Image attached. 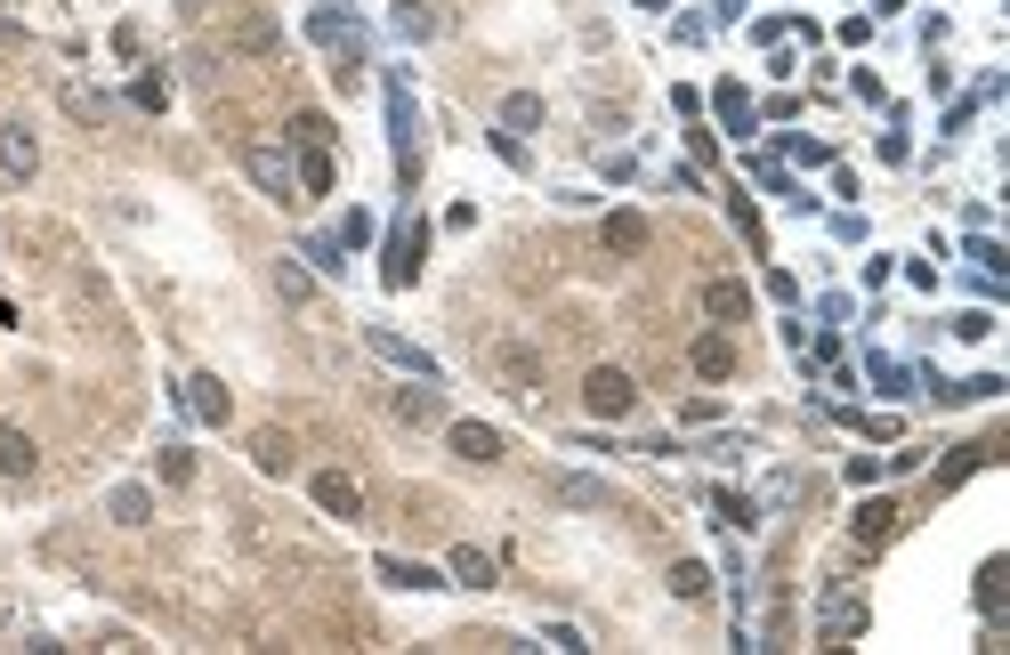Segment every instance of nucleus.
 Segmentation results:
<instances>
[{"mask_svg": "<svg viewBox=\"0 0 1010 655\" xmlns=\"http://www.w3.org/2000/svg\"><path fill=\"white\" fill-rule=\"evenodd\" d=\"M243 171H251V187H259V195L300 202V171H292V154H283V147H259V138H243Z\"/></svg>", "mask_w": 1010, "mask_h": 655, "instance_id": "nucleus-1", "label": "nucleus"}, {"mask_svg": "<svg viewBox=\"0 0 1010 655\" xmlns=\"http://www.w3.org/2000/svg\"><path fill=\"white\" fill-rule=\"evenodd\" d=\"M583 405H590L599 421H623L631 405H638V381H631V373H614V364H599V373L583 381Z\"/></svg>", "mask_w": 1010, "mask_h": 655, "instance_id": "nucleus-2", "label": "nucleus"}, {"mask_svg": "<svg viewBox=\"0 0 1010 655\" xmlns=\"http://www.w3.org/2000/svg\"><path fill=\"white\" fill-rule=\"evenodd\" d=\"M364 348H373L380 364H397L404 381H437V364H428V348H412V340H397L388 324H364Z\"/></svg>", "mask_w": 1010, "mask_h": 655, "instance_id": "nucleus-3", "label": "nucleus"}, {"mask_svg": "<svg viewBox=\"0 0 1010 655\" xmlns=\"http://www.w3.org/2000/svg\"><path fill=\"white\" fill-rule=\"evenodd\" d=\"M865 631V599L857 590H824L817 599V640H857Z\"/></svg>", "mask_w": 1010, "mask_h": 655, "instance_id": "nucleus-4", "label": "nucleus"}, {"mask_svg": "<svg viewBox=\"0 0 1010 655\" xmlns=\"http://www.w3.org/2000/svg\"><path fill=\"white\" fill-rule=\"evenodd\" d=\"M421 252H428V227H421V219H404V227L388 235V268H380V276H388V283L404 292V283L421 276Z\"/></svg>", "mask_w": 1010, "mask_h": 655, "instance_id": "nucleus-5", "label": "nucleus"}, {"mask_svg": "<svg viewBox=\"0 0 1010 655\" xmlns=\"http://www.w3.org/2000/svg\"><path fill=\"white\" fill-rule=\"evenodd\" d=\"M388 121H397V162L412 178V130H421V106H412V81L404 73H388Z\"/></svg>", "mask_w": 1010, "mask_h": 655, "instance_id": "nucleus-6", "label": "nucleus"}, {"mask_svg": "<svg viewBox=\"0 0 1010 655\" xmlns=\"http://www.w3.org/2000/svg\"><path fill=\"white\" fill-rule=\"evenodd\" d=\"M307 494L332 510V518H364V494H356V478H348V469H316V478H307Z\"/></svg>", "mask_w": 1010, "mask_h": 655, "instance_id": "nucleus-7", "label": "nucleus"}, {"mask_svg": "<svg viewBox=\"0 0 1010 655\" xmlns=\"http://www.w3.org/2000/svg\"><path fill=\"white\" fill-rule=\"evenodd\" d=\"M0 171H9L16 187H25V178L40 171V147H33V130H25V121H0Z\"/></svg>", "mask_w": 1010, "mask_h": 655, "instance_id": "nucleus-8", "label": "nucleus"}, {"mask_svg": "<svg viewBox=\"0 0 1010 655\" xmlns=\"http://www.w3.org/2000/svg\"><path fill=\"white\" fill-rule=\"evenodd\" d=\"M445 445H453V454H461V461H502V429H485V421H453L445 429Z\"/></svg>", "mask_w": 1010, "mask_h": 655, "instance_id": "nucleus-9", "label": "nucleus"}, {"mask_svg": "<svg viewBox=\"0 0 1010 655\" xmlns=\"http://www.w3.org/2000/svg\"><path fill=\"white\" fill-rule=\"evenodd\" d=\"M388 405H397V421H412V429L445 421V397H437V381H404V388H397Z\"/></svg>", "mask_w": 1010, "mask_h": 655, "instance_id": "nucleus-10", "label": "nucleus"}, {"mask_svg": "<svg viewBox=\"0 0 1010 655\" xmlns=\"http://www.w3.org/2000/svg\"><path fill=\"white\" fill-rule=\"evenodd\" d=\"M704 316H719V324H744V316H752V292H744L736 276H712V283H704Z\"/></svg>", "mask_w": 1010, "mask_h": 655, "instance_id": "nucleus-11", "label": "nucleus"}, {"mask_svg": "<svg viewBox=\"0 0 1010 655\" xmlns=\"http://www.w3.org/2000/svg\"><path fill=\"white\" fill-rule=\"evenodd\" d=\"M307 40H332V49H340V40H356V9H348V0H324V9L307 16Z\"/></svg>", "mask_w": 1010, "mask_h": 655, "instance_id": "nucleus-12", "label": "nucleus"}, {"mask_svg": "<svg viewBox=\"0 0 1010 655\" xmlns=\"http://www.w3.org/2000/svg\"><path fill=\"white\" fill-rule=\"evenodd\" d=\"M493 364L509 373V388H518V397H542V364H533V348H493Z\"/></svg>", "mask_w": 1010, "mask_h": 655, "instance_id": "nucleus-13", "label": "nucleus"}, {"mask_svg": "<svg viewBox=\"0 0 1010 655\" xmlns=\"http://www.w3.org/2000/svg\"><path fill=\"white\" fill-rule=\"evenodd\" d=\"M106 518L114 526H146L154 518V494H146V486H114V494H106Z\"/></svg>", "mask_w": 1010, "mask_h": 655, "instance_id": "nucleus-14", "label": "nucleus"}, {"mask_svg": "<svg viewBox=\"0 0 1010 655\" xmlns=\"http://www.w3.org/2000/svg\"><path fill=\"white\" fill-rule=\"evenodd\" d=\"M445 16L428 9V0H397V40H437Z\"/></svg>", "mask_w": 1010, "mask_h": 655, "instance_id": "nucleus-15", "label": "nucleus"}, {"mask_svg": "<svg viewBox=\"0 0 1010 655\" xmlns=\"http://www.w3.org/2000/svg\"><path fill=\"white\" fill-rule=\"evenodd\" d=\"M33 437H25V429H16V421H0V469H9V478H33Z\"/></svg>", "mask_w": 1010, "mask_h": 655, "instance_id": "nucleus-16", "label": "nucleus"}, {"mask_svg": "<svg viewBox=\"0 0 1010 655\" xmlns=\"http://www.w3.org/2000/svg\"><path fill=\"white\" fill-rule=\"evenodd\" d=\"M607 252H647V219H638V211H607Z\"/></svg>", "mask_w": 1010, "mask_h": 655, "instance_id": "nucleus-17", "label": "nucleus"}, {"mask_svg": "<svg viewBox=\"0 0 1010 655\" xmlns=\"http://www.w3.org/2000/svg\"><path fill=\"white\" fill-rule=\"evenodd\" d=\"M712 106H719V121H728L736 138L752 130V97H744V81H719V90H712Z\"/></svg>", "mask_w": 1010, "mask_h": 655, "instance_id": "nucleus-18", "label": "nucleus"}, {"mask_svg": "<svg viewBox=\"0 0 1010 655\" xmlns=\"http://www.w3.org/2000/svg\"><path fill=\"white\" fill-rule=\"evenodd\" d=\"M502 130L509 138H518V130H542V97H533V90H509L502 97Z\"/></svg>", "mask_w": 1010, "mask_h": 655, "instance_id": "nucleus-19", "label": "nucleus"}, {"mask_svg": "<svg viewBox=\"0 0 1010 655\" xmlns=\"http://www.w3.org/2000/svg\"><path fill=\"white\" fill-rule=\"evenodd\" d=\"M292 171H300V195H332V154L324 147H300Z\"/></svg>", "mask_w": 1010, "mask_h": 655, "instance_id": "nucleus-20", "label": "nucleus"}, {"mask_svg": "<svg viewBox=\"0 0 1010 655\" xmlns=\"http://www.w3.org/2000/svg\"><path fill=\"white\" fill-rule=\"evenodd\" d=\"M251 461L267 469V478H283V469H292V437H283V429H259V437H251Z\"/></svg>", "mask_w": 1010, "mask_h": 655, "instance_id": "nucleus-21", "label": "nucleus"}, {"mask_svg": "<svg viewBox=\"0 0 1010 655\" xmlns=\"http://www.w3.org/2000/svg\"><path fill=\"white\" fill-rule=\"evenodd\" d=\"M445 566H453V583H478V590L493 583V550H478V542H461V550H453Z\"/></svg>", "mask_w": 1010, "mask_h": 655, "instance_id": "nucleus-22", "label": "nucleus"}, {"mask_svg": "<svg viewBox=\"0 0 1010 655\" xmlns=\"http://www.w3.org/2000/svg\"><path fill=\"white\" fill-rule=\"evenodd\" d=\"M380 583H397V590H437L445 575H437V566H412V559H380Z\"/></svg>", "mask_w": 1010, "mask_h": 655, "instance_id": "nucleus-23", "label": "nucleus"}, {"mask_svg": "<svg viewBox=\"0 0 1010 655\" xmlns=\"http://www.w3.org/2000/svg\"><path fill=\"white\" fill-rule=\"evenodd\" d=\"M695 373H704V381H728V373H736V348L719 340V332H712V340H695Z\"/></svg>", "mask_w": 1010, "mask_h": 655, "instance_id": "nucleus-24", "label": "nucleus"}, {"mask_svg": "<svg viewBox=\"0 0 1010 655\" xmlns=\"http://www.w3.org/2000/svg\"><path fill=\"white\" fill-rule=\"evenodd\" d=\"M275 292L292 300V308H307V300H316V276H307L300 259H275Z\"/></svg>", "mask_w": 1010, "mask_h": 655, "instance_id": "nucleus-25", "label": "nucleus"}, {"mask_svg": "<svg viewBox=\"0 0 1010 655\" xmlns=\"http://www.w3.org/2000/svg\"><path fill=\"white\" fill-rule=\"evenodd\" d=\"M559 502H566V510H607V486L574 469V478H559Z\"/></svg>", "mask_w": 1010, "mask_h": 655, "instance_id": "nucleus-26", "label": "nucleus"}, {"mask_svg": "<svg viewBox=\"0 0 1010 655\" xmlns=\"http://www.w3.org/2000/svg\"><path fill=\"white\" fill-rule=\"evenodd\" d=\"M187 405H195L202 421H226V388H219L211 373H195V381H187Z\"/></svg>", "mask_w": 1010, "mask_h": 655, "instance_id": "nucleus-27", "label": "nucleus"}, {"mask_svg": "<svg viewBox=\"0 0 1010 655\" xmlns=\"http://www.w3.org/2000/svg\"><path fill=\"white\" fill-rule=\"evenodd\" d=\"M890 526H897V502H865L857 510V542H890Z\"/></svg>", "mask_w": 1010, "mask_h": 655, "instance_id": "nucleus-28", "label": "nucleus"}, {"mask_svg": "<svg viewBox=\"0 0 1010 655\" xmlns=\"http://www.w3.org/2000/svg\"><path fill=\"white\" fill-rule=\"evenodd\" d=\"M235 49L243 57H275V25H267V16H243V25H235Z\"/></svg>", "mask_w": 1010, "mask_h": 655, "instance_id": "nucleus-29", "label": "nucleus"}, {"mask_svg": "<svg viewBox=\"0 0 1010 655\" xmlns=\"http://www.w3.org/2000/svg\"><path fill=\"white\" fill-rule=\"evenodd\" d=\"M978 461H995V445H962V454H954V461L938 469V494H946V486H962V478H971Z\"/></svg>", "mask_w": 1010, "mask_h": 655, "instance_id": "nucleus-30", "label": "nucleus"}, {"mask_svg": "<svg viewBox=\"0 0 1010 655\" xmlns=\"http://www.w3.org/2000/svg\"><path fill=\"white\" fill-rule=\"evenodd\" d=\"M66 114H73V121H106L114 106H106L97 90H81V81H66Z\"/></svg>", "mask_w": 1010, "mask_h": 655, "instance_id": "nucleus-31", "label": "nucleus"}, {"mask_svg": "<svg viewBox=\"0 0 1010 655\" xmlns=\"http://www.w3.org/2000/svg\"><path fill=\"white\" fill-rule=\"evenodd\" d=\"M971 268H978L986 283H1002V276H1010V252H1002V243H986V235H978V243H971Z\"/></svg>", "mask_w": 1010, "mask_h": 655, "instance_id": "nucleus-32", "label": "nucleus"}, {"mask_svg": "<svg viewBox=\"0 0 1010 655\" xmlns=\"http://www.w3.org/2000/svg\"><path fill=\"white\" fill-rule=\"evenodd\" d=\"M671 590H679V599H704V590H712V575H704L695 559H679V566H671Z\"/></svg>", "mask_w": 1010, "mask_h": 655, "instance_id": "nucleus-33", "label": "nucleus"}, {"mask_svg": "<svg viewBox=\"0 0 1010 655\" xmlns=\"http://www.w3.org/2000/svg\"><path fill=\"white\" fill-rule=\"evenodd\" d=\"M292 147H332V121H324V114H300L292 121Z\"/></svg>", "mask_w": 1010, "mask_h": 655, "instance_id": "nucleus-34", "label": "nucleus"}, {"mask_svg": "<svg viewBox=\"0 0 1010 655\" xmlns=\"http://www.w3.org/2000/svg\"><path fill=\"white\" fill-rule=\"evenodd\" d=\"M162 478H171V486L195 478V454H187V445H162Z\"/></svg>", "mask_w": 1010, "mask_h": 655, "instance_id": "nucleus-35", "label": "nucleus"}, {"mask_svg": "<svg viewBox=\"0 0 1010 655\" xmlns=\"http://www.w3.org/2000/svg\"><path fill=\"white\" fill-rule=\"evenodd\" d=\"M340 252H348V243H340V235H307V259H316V268H348V259H340Z\"/></svg>", "mask_w": 1010, "mask_h": 655, "instance_id": "nucleus-36", "label": "nucleus"}, {"mask_svg": "<svg viewBox=\"0 0 1010 655\" xmlns=\"http://www.w3.org/2000/svg\"><path fill=\"white\" fill-rule=\"evenodd\" d=\"M130 97H138V114H162V106H171V90H162V73H146V81H138Z\"/></svg>", "mask_w": 1010, "mask_h": 655, "instance_id": "nucleus-37", "label": "nucleus"}, {"mask_svg": "<svg viewBox=\"0 0 1010 655\" xmlns=\"http://www.w3.org/2000/svg\"><path fill=\"white\" fill-rule=\"evenodd\" d=\"M719 518H728V526H760V502H744V494H719Z\"/></svg>", "mask_w": 1010, "mask_h": 655, "instance_id": "nucleus-38", "label": "nucleus"}, {"mask_svg": "<svg viewBox=\"0 0 1010 655\" xmlns=\"http://www.w3.org/2000/svg\"><path fill=\"white\" fill-rule=\"evenodd\" d=\"M954 332H962V340H986V332H995V316L971 308V316H954Z\"/></svg>", "mask_w": 1010, "mask_h": 655, "instance_id": "nucleus-39", "label": "nucleus"}, {"mask_svg": "<svg viewBox=\"0 0 1010 655\" xmlns=\"http://www.w3.org/2000/svg\"><path fill=\"white\" fill-rule=\"evenodd\" d=\"M873 381L890 388V397H905V364H890V356H873Z\"/></svg>", "mask_w": 1010, "mask_h": 655, "instance_id": "nucleus-40", "label": "nucleus"}, {"mask_svg": "<svg viewBox=\"0 0 1010 655\" xmlns=\"http://www.w3.org/2000/svg\"><path fill=\"white\" fill-rule=\"evenodd\" d=\"M202 9H211V0H178V16H202Z\"/></svg>", "mask_w": 1010, "mask_h": 655, "instance_id": "nucleus-41", "label": "nucleus"}, {"mask_svg": "<svg viewBox=\"0 0 1010 655\" xmlns=\"http://www.w3.org/2000/svg\"><path fill=\"white\" fill-rule=\"evenodd\" d=\"M638 9H671V0H638Z\"/></svg>", "mask_w": 1010, "mask_h": 655, "instance_id": "nucleus-42", "label": "nucleus"}]
</instances>
